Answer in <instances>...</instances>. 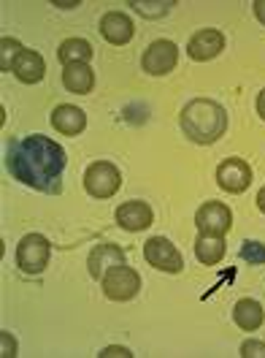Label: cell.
I'll return each instance as SVG.
<instances>
[{"mask_svg": "<svg viewBox=\"0 0 265 358\" xmlns=\"http://www.w3.org/2000/svg\"><path fill=\"white\" fill-rule=\"evenodd\" d=\"M63 85H66V90L76 92V95H87L89 90L95 87V73H92L89 63H70V66H66Z\"/></svg>", "mask_w": 265, "mask_h": 358, "instance_id": "e0dca14e", "label": "cell"}, {"mask_svg": "<svg viewBox=\"0 0 265 358\" xmlns=\"http://www.w3.org/2000/svg\"><path fill=\"white\" fill-rule=\"evenodd\" d=\"M144 258L149 266L160 268V271H168V274H179L184 268L181 261V252L176 250V245L165 236H152L146 245H144Z\"/></svg>", "mask_w": 265, "mask_h": 358, "instance_id": "8992f818", "label": "cell"}, {"mask_svg": "<svg viewBox=\"0 0 265 358\" xmlns=\"http://www.w3.org/2000/svg\"><path fill=\"white\" fill-rule=\"evenodd\" d=\"M179 63V46L168 38H160L155 44L146 46L144 57H141V68L149 73V76H165L171 73Z\"/></svg>", "mask_w": 265, "mask_h": 358, "instance_id": "52a82bcc", "label": "cell"}, {"mask_svg": "<svg viewBox=\"0 0 265 358\" xmlns=\"http://www.w3.org/2000/svg\"><path fill=\"white\" fill-rule=\"evenodd\" d=\"M0 348H3V358L17 356V342H14V336L8 334V331H3V334H0Z\"/></svg>", "mask_w": 265, "mask_h": 358, "instance_id": "cb8c5ba5", "label": "cell"}, {"mask_svg": "<svg viewBox=\"0 0 265 358\" xmlns=\"http://www.w3.org/2000/svg\"><path fill=\"white\" fill-rule=\"evenodd\" d=\"M52 125H54V131H60L63 136H79L87 128V114L82 112L79 106L60 103V106L52 112Z\"/></svg>", "mask_w": 265, "mask_h": 358, "instance_id": "5bb4252c", "label": "cell"}, {"mask_svg": "<svg viewBox=\"0 0 265 358\" xmlns=\"http://www.w3.org/2000/svg\"><path fill=\"white\" fill-rule=\"evenodd\" d=\"M66 166V150L54 138L41 134L11 141L8 152H6L8 174L17 182H22L33 190H41V193H60V177H63Z\"/></svg>", "mask_w": 265, "mask_h": 358, "instance_id": "6da1fadb", "label": "cell"}, {"mask_svg": "<svg viewBox=\"0 0 265 358\" xmlns=\"http://www.w3.org/2000/svg\"><path fill=\"white\" fill-rule=\"evenodd\" d=\"M116 223L130 234H138V231H146L155 223V212L146 201H128L116 209Z\"/></svg>", "mask_w": 265, "mask_h": 358, "instance_id": "30bf717a", "label": "cell"}, {"mask_svg": "<svg viewBox=\"0 0 265 358\" xmlns=\"http://www.w3.org/2000/svg\"><path fill=\"white\" fill-rule=\"evenodd\" d=\"M257 114H260V117L265 120V90L260 92V95H257Z\"/></svg>", "mask_w": 265, "mask_h": 358, "instance_id": "4316f807", "label": "cell"}, {"mask_svg": "<svg viewBox=\"0 0 265 358\" xmlns=\"http://www.w3.org/2000/svg\"><path fill=\"white\" fill-rule=\"evenodd\" d=\"M49 255H52V245L41 234H27L17 247V264L24 274H41L49 266Z\"/></svg>", "mask_w": 265, "mask_h": 358, "instance_id": "5b68a950", "label": "cell"}, {"mask_svg": "<svg viewBox=\"0 0 265 358\" xmlns=\"http://www.w3.org/2000/svg\"><path fill=\"white\" fill-rule=\"evenodd\" d=\"M125 264V250L116 245H98L89 255V274L92 280H103L106 271Z\"/></svg>", "mask_w": 265, "mask_h": 358, "instance_id": "4fadbf2b", "label": "cell"}, {"mask_svg": "<svg viewBox=\"0 0 265 358\" xmlns=\"http://www.w3.org/2000/svg\"><path fill=\"white\" fill-rule=\"evenodd\" d=\"M122 187V174L109 160H98L84 171V190L92 199H111Z\"/></svg>", "mask_w": 265, "mask_h": 358, "instance_id": "3957f363", "label": "cell"}, {"mask_svg": "<svg viewBox=\"0 0 265 358\" xmlns=\"http://www.w3.org/2000/svg\"><path fill=\"white\" fill-rule=\"evenodd\" d=\"M222 49H225V36H222L220 30H211V27H209V30H198V33L190 38L187 55H190L192 60H198V63H206V60H214Z\"/></svg>", "mask_w": 265, "mask_h": 358, "instance_id": "8fae6325", "label": "cell"}, {"mask_svg": "<svg viewBox=\"0 0 265 358\" xmlns=\"http://www.w3.org/2000/svg\"><path fill=\"white\" fill-rule=\"evenodd\" d=\"M252 6H255V17H257V20L265 24V0H255Z\"/></svg>", "mask_w": 265, "mask_h": 358, "instance_id": "484cf974", "label": "cell"}, {"mask_svg": "<svg viewBox=\"0 0 265 358\" xmlns=\"http://www.w3.org/2000/svg\"><path fill=\"white\" fill-rule=\"evenodd\" d=\"M233 320H236V326L243 329V331H257L265 320V313H263V307H260V301H255V299H241V301L236 304V310H233Z\"/></svg>", "mask_w": 265, "mask_h": 358, "instance_id": "ac0fdd59", "label": "cell"}, {"mask_svg": "<svg viewBox=\"0 0 265 358\" xmlns=\"http://www.w3.org/2000/svg\"><path fill=\"white\" fill-rule=\"evenodd\" d=\"M241 358H265V342L246 339L241 345Z\"/></svg>", "mask_w": 265, "mask_h": 358, "instance_id": "603a6c76", "label": "cell"}, {"mask_svg": "<svg viewBox=\"0 0 265 358\" xmlns=\"http://www.w3.org/2000/svg\"><path fill=\"white\" fill-rule=\"evenodd\" d=\"M54 6H60V8H76V6H79V0H76V3H54Z\"/></svg>", "mask_w": 265, "mask_h": 358, "instance_id": "f1b7e54d", "label": "cell"}, {"mask_svg": "<svg viewBox=\"0 0 265 358\" xmlns=\"http://www.w3.org/2000/svg\"><path fill=\"white\" fill-rule=\"evenodd\" d=\"M257 206H260V212L265 215V187L260 190V193H257Z\"/></svg>", "mask_w": 265, "mask_h": 358, "instance_id": "83f0119b", "label": "cell"}, {"mask_svg": "<svg viewBox=\"0 0 265 358\" xmlns=\"http://www.w3.org/2000/svg\"><path fill=\"white\" fill-rule=\"evenodd\" d=\"M57 57L63 66H70V63H89L92 60V44L84 41V38H68L60 44L57 49Z\"/></svg>", "mask_w": 265, "mask_h": 358, "instance_id": "d6986e66", "label": "cell"}, {"mask_svg": "<svg viewBox=\"0 0 265 358\" xmlns=\"http://www.w3.org/2000/svg\"><path fill=\"white\" fill-rule=\"evenodd\" d=\"M238 255H241L243 264H252V266H263V264H265V245L255 242V239H249V242H243V245H241Z\"/></svg>", "mask_w": 265, "mask_h": 358, "instance_id": "7402d4cb", "label": "cell"}, {"mask_svg": "<svg viewBox=\"0 0 265 358\" xmlns=\"http://www.w3.org/2000/svg\"><path fill=\"white\" fill-rule=\"evenodd\" d=\"M103 358H111V356H122V358H130L132 353L128 350V348H106L103 353H100Z\"/></svg>", "mask_w": 265, "mask_h": 358, "instance_id": "d4e9b609", "label": "cell"}, {"mask_svg": "<svg viewBox=\"0 0 265 358\" xmlns=\"http://www.w3.org/2000/svg\"><path fill=\"white\" fill-rule=\"evenodd\" d=\"M100 33H103V38H106L109 44L125 46L132 36H135V27H132V20L128 14H122V11H109V14H103V20H100Z\"/></svg>", "mask_w": 265, "mask_h": 358, "instance_id": "7c38bea8", "label": "cell"}, {"mask_svg": "<svg viewBox=\"0 0 265 358\" xmlns=\"http://www.w3.org/2000/svg\"><path fill=\"white\" fill-rule=\"evenodd\" d=\"M217 185L227 193H243L252 185V169L241 157H227L217 169Z\"/></svg>", "mask_w": 265, "mask_h": 358, "instance_id": "ba28073f", "label": "cell"}, {"mask_svg": "<svg viewBox=\"0 0 265 358\" xmlns=\"http://www.w3.org/2000/svg\"><path fill=\"white\" fill-rule=\"evenodd\" d=\"M14 76L22 82V85H38L46 76V63L44 57L36 52V49H24L14 66Z\"/></svg>", "mask_w": 265, "mask_h": 358, "instance_id": "9a60e30c", "label": "cell"}, {"mask_svg": "<svg viewBox=\"0 0 265 358\" xmlns=\"http://www.w3.org/2000/svg\"><path fill=\"white\" fill-rule=\"evenodd\" d=\"M227 247H225V236H214V234H198L195 239V258L203 266H217L225 258Z\"/></svg>", "mask_w": 265, "mask_h": 358, "instance_id": "2e32d148", "label": "cell"}, {"mask_svg": "<svg viewBox=\"0 0 265 358\" xmlns=\"http://www.w3.org/2000/svg\"><path fill=\"white\" fill-rule=\"evenodd\" d=\"M100 285H103L106 299H111V301H130V299H135V293L141 291V277L135 268L119 264V266L106 271Z\"/></svg>", "mask_w": 265, "mask_h": 358, "instance_id": "277c9868", "label": "cell"}, {"mask_svg": "<svg viewBox=\"0 0 265 358\" xmlns=\"http://www.w3.org/2000/svg\"><path fill=\"white\" fill-rule=\"evenodd\" d=\"M195 225H198L200 234H214V236H225L230 228H233V215L230 209L220 201H209L203 203L195 215Z\"/></svg>", "mask_w": 265, "mask_h": 358, "instance_id": "9c48e42d", "label": "cell"}, {"mask_svg": "<svg viewBox=\"0 0 265 358\" xmlns=\"http://www.w3.org/2000/svg\"><path fill=\"white\" fill-rule=\"evenodd\" d=\"M132 11L135 14H141V17H146V20H157V17H165L174 6H176V0H165V3H144V0H130Z\"/></svg>", "mask_w": 265, "mask_h": 358, "instance_id": "44dd1931", "label": "cell"}, {"mask_svg": "<svg viewBox=\"0 0 265 358\" xmlns=\"http://www.w3.org/2000/svg\"><path fill=\"white\" fill-rule=\"evenodd\" d=\"M179 125H181V134L187 136L190 141H195V144H214L227 131V112L222 109L217 101L198 98V101H190L181 109Z\"/></svg>", "mask_w": 265, "mask_h": 358, "instance_id": "7a4b0ae2", "label": "cell"}, {"mask_svg": "<svg viewBox=\"0 0 265 358\" xmlns=\"http://www.w3.org/2000/svg\"><path fill=\"white\" fill-rule=\"evenodd\" d=\"M24 52V46L17 41V38H3L0 41V71L6 73V71H14L17 66V60H20V55Z\"/></svg>", "mask_w": 265, "mask_h": 358, "instance_id": "ffe728a7", "label": "cell"}]
</instances>
